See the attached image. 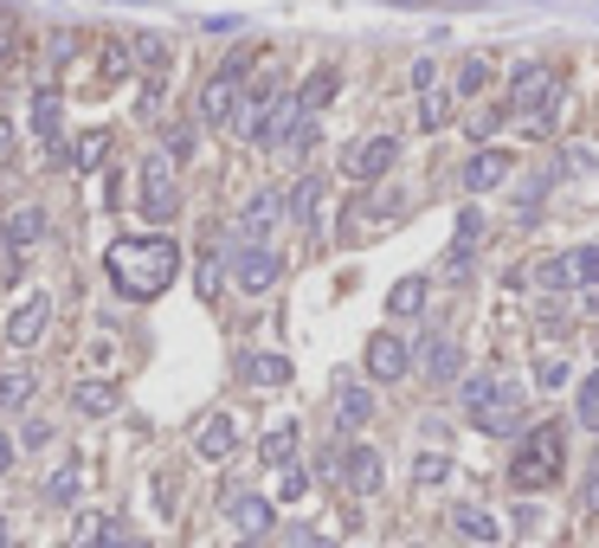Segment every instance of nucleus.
<instances>
[{
  "instance_id": "obj_19",
  "label": "nucleus",
  "mask_w": 599,
  "mask_h": 548,
  "mask_svg": "<svg viewBox=\"0 0 599 548\" xmlns=\"http://www.w3.org/2000/svg\"><path fill=\"white\" fill-rule=\"evenodd\" d=\"M33 136L59 155V136H65V104H59V91H52V84H39V91H33Z\"/></svg>"
},
{
  "instance_id": "obj_39",
  "label": "nucleus",
  "mask_w": 599,
  "mask_h": 548,
  "mask_svg": "<svg viewBox=\"0 0 599 548\" xmlns=\"http://www.w3.org/2000/svg\"><path fill=\"white\" fill-rule=\"evenodd\" d=\"M110 155V136L104 130H91V136H77V148H71V168H97Z\"/></svg>"
},
{
  "instance_id": "obj_6",
  "label": "nucleus",
  "mask_w": 599,
  "mask_h": 548,
  "mask_svg": "<svg viewBox=\"0 0 599 548\" xmlns=\"http://www.w3.org/2000/svg\"><path fill=\"white\" fill-rule=\"evenodd\" d=\"M245 78H232V71H213L206 84H200V123H239L245 117V91H239Z\"/></svg>"
},
{
  "instance_id": "obj_11",
  "label": "nucleus",
  "mask_w": 599,
  "mask_h": 548,
  "mask_svg": "<svg viewBox=\"0 0 599 548\" xmlns=\"http://www.w3.org/2000/svg\"><path fill=\"white\" fill-rule=\"evenodd\" d=\"M226 523H232L245 543H265V529L277 523V503H271V497H252V490H239V497H226Z\"/></svg>"
},
{
  "instance_id": "obj_44",
  "label": "nucleus",
  "mask_w": 599,
  "mask_h": 548,
  "mask_svg": "<svg viewBox=\"0 0 599 548\" xmlns=\"http://www.w3.org/2000/svg\"><path fill=\"white\" fill-rule=\"evenodd\" d=\"M412 91H439V65H432V59L412 65Z\"/></svg>"
},
{
  "instance_id": "obj_9",
  "label": "nucleus",
  "mask_w": 599,
  "mask_h": 548,
  "mask_svg": "<svg viewBox=\"0 0 599 548\" xmlns=\"http://www.w3.org/2000/svg\"><path fill=\"white\" fill-rule=\"evenodd\" d=\"M483 226H490V219H483V206H465V213H458L452 252H445V265H439L452 284H465V277H470V265H477V246H483Z\"/></svg>"
},
{
  "instance_id": "obj_3",
  "label": "nucleus",
  "mask_w": 599,
  "mask_h": 548,
  "mask_svg": "<svg viewBox=\"0 0 599 548\" xmlns=\"http://www.w3.org/2000/svg\"><path fill=\"white\" fill-rule=\"evenodd\" d=\"M175 155L168 148H155V155H142V194H135V206H142V219H175L181 213V181H175Z\"/></svg>"
},
{
  "instance_id": "obj_48",
  "label": "nucleus",
  "mask_w": 599,
  "mask_h": 548,
  "mask_svg": "<svg viewBox=\"0 0 599 548\" xmlns=\"http://www.w3.org/2000/svg\"><path fill=\"white\" fill-rule=\"evenodd\" d=\"M7 148H13V123H7V117H0V155H7Z\"/></svg>"
},
{
  "instance_id": "obj_5",
  "label": "nucleus",
  "mask_w": 599,
  "mask_h": 548,
  "mask_svg": "<svg viewBox=\"0 0 599 548\" xmlns=\"http://www.w3.org/2000/svg\"><path fill=\"white\" fill-rule=\"evenodd\" d=\"M394 162H399V136L394 130H374V136H361L342 155V175L348 181H381V175H394Z\"/></svg>"
},
{
  "instance_id": "obj_15",
  "label": "nucleus",
  "mask_w": 599,
  "mask_h": 548,
  "mask_svg": "<svg viewBox=\"0 0 599 548\" xmlns=\"http://www.w3.org/2000/svg\"><path fill=\"white\" fill-rule=\"evenodd\" d=\"M194 452H200V458H213V465H219V458H232V452H239V419H232V413H213V419H200Z\"/></svg>"
},
{
  "instance_id": "obj_27",
  "label": "nucleus",
  "mask_w": 599,
  "mask_h": 548,
  "mask_svg": "<svg viewBox=\"0 0 599 548\" xmlns=\"http://www.w3.org/2000/svg\"><path fill=\"white\" fill-rule=\"evenodd\" d=\"M239 374H245L252 388H284V381H290V361H284V355H245Z\"/></svg>"
},
{
  "instance_id": "obj_42",
  "label": "nucleus",
  "mask_w": 599,
  "mask_h": 548,
  "mask_svg": "<svg viewBox=\"0 0 599 548\" xmlns=\"http://www.w3.org/2000/svg\"><path fill=\"white\" fill-rule=\"evenodd\" d=\"M13 52H20V13L0 7V65H13Z\"/></svg>"
},
{
  "instance_id": "obj_12",
  "label": "nucleus",
  "mask_w": 599,
  "mask_h": 548,
  "mask_svg": "<svg viewBox=\"0 0 599 548\" xmlns=\"http://www.w3.org/2000/svg\"><path fill=\"white\" fill-rule=\"evenodd\" d=\"M419 368H426L432 388L458 381V374H465V348H458V336H426V343H419Z\"/></svg>"
},
{
  "instance_id": "obj_35",
  "label": "nucleus",
  "mask_w": 599,
  "mask_h": 548,
  "mask_svg": "<svg viewBox=\"0 0 599 548\" xmlns=\"http://www.w3.org/2000/svg\"><path fill=\"white\" fill-rule=\"evenodd\" d=\"M77 490H84V472H77V465H59V472L46 478V503L65 510V503H77Z\"/></svg>"
},
{
  "instance_id": "obj_30",
  "label": "nucleus",
  "mask_w": 599,
  "mask_h": 548,
  "mask_svg": "<svg viewBox=\"0 0 599 548\" xmlns=\"http://www.w3.org/2000/svg\"><path fill=\"white\" fill-rule=\"evenodd\" d=\"M496 394H503V381H496L490 368H483V374H470V381H465V413H470V426H477V419L490 413V401H496Z\"/></svg>"
},
{
  "instance_id": "obj_13",
  "label": "nucleus",
  "mask_w": 599,
  "mask_h": 548,
  "mask_svg": "<svg viewBox=\"0 0 599 548\" xmlns=\"http://www.w3.org/2000/svg\"><path fill=\"white\" fill-rule=\"evenodd\" d=\"M342 478H348L355 497H374L381 478H387V465H381V452H374V445H348V452H342Z\"/></svg>"
},
{
  "instance_id": "obj_10",
  "label": "nucleus",
  "mask_w": 599,
  "mask_h": 548,
  "mask_svg": "<svg viewBox=\"0 0 599 548\" xmlns=\"http://www.w3.org/2000/svg\"><path fill=\"white\" fill-rule=\"evenodd\" d=\"M46 323H52V297H46V290H26V297L13 303V317H7V343L33 348L39 336H46Z\"/></svg>"
},
{
  "instance_id": "obj_28",
  "label": "nucleus",
  "mask_w": 599,
  "mask_h": 548,
  "mask_svg": "<svg viewBox=\"0 0 599 548\" xmlns=\"http://www.w3.org/2000/svg\"><path fill=\"white\" fill-rule=\"evenodd\" d=\"M452 97H458V91H445V84H439V91H419V110H412V123H419L426 136H432V130H445V123H452V117H445V110H452Z\"/></svg>"
},
{
  "instance_id": "obj_46",
  "label": "nucleus",
  "mask_w": 599,
  "mask_h": 548,
  "mask_svg": "<svg viewBox=\"0 0 599 548\" xmlns=\"http://www.w3.org/2000/svg\"><path fill=\"white\" fill-rule=\"evenodd\" d=\"M535 381H541V388H561V381H567V361H541V374H535Z\"/></svg>"
},
{
  "instance_id": "obj_33",
  "label": "nucleus",
  "mask_w": 599,
  "mask_h": 548,
  "mask_svg": "<svg viewBox=\"0 0 599 548\" xmlns=\"http://www.w3.org/2000/svg\"><path fill=\"white\" fill-rule=\"evenodd\" d=\"M161 148H168L175 162H194V148H200V130H194V117H175V123H168V136H161Z\"/></svg>"
},
{
  "instance_id": "obj_8",
  "label": "nucleus",
  "mask_w": 599,
  "mask_h": 548,
  "mask_svg": "<svg viewBox=\"0 0 599 548\" xmlns=\"http://www.w3.org/2000/svg\"><path fill=\"white\" fill-rule=\"evenodd\" d=\"M232 277H239L245 297H271L277 277H284V259H277L271 246H239V252H232Z\"/></svg>"
},
{
  "instance_id": "obj_7",
  "label": "nucleus",
  "mask_w": 599,
  "mask_h": 548,
  "mask_svg": "<svg viewBox=\"0 0 599 548\" xmlns=\"http://www.w3.org/2000/svg\"><path fill=\"white\" fill-rule=\"evenodd\" d=\"M277 219H290V194H277V188H259L245 213H239V246H265L271 233H277Z\"/></svg>"
},
{
  "instance_id": "obj_37",
  "label": "nucleus",
  "mask_w": 599,
  "mask_h": 548,
  "mask_svg": "<svg viewBox=\"0 0 599 548\" xmlns=\"http://www.w3.org/2000/svg\"><path fill=\"white\" fill-rule=\"evenodd\" d=\"M574 419H580L587 432H599V368L580 381V394H574Z\"/></svg>"
},
{
  "instance_id": "obj_32",
  "label": "nucleus",
  "mask_w": 599,
  "mask_h": 548,
  "mask_svg": "<svg viewBox=\"0 0 599 548\" xmlns=\"http://www.w3.org/2000/svg\"><path fill=\"white\" fill-rule=\"evenodd\" d=\"M290 458H297V426L284 419V426H271V432H265V465H271V472H284Z\"/></svg>"
},
{
  "instance_id": "obj_47",
  "label": "nucleus",
  "mask_w": 599,
  "mask_h": 548,
  "mask_svg": "<svg viewBox=\"0 0 599 548\" xmlns=\"http://www.w3.org/2000/svg\"><path fill=\"white\" fill-rule=\"evenodd\" d=\"M7 472H13V439L0 432V478H7Z\"/></svg>"
},
{
  "instance_id": "obj_45",
  "label": "nucleus",
  "mask_w": 599,
  "mask_h": 548,
  "mask_svg": "<svg viewBox=\"0 0 599 548\" xmlns=\"http://www.w3.org/2000/svg\"><path fill=\"white\" fill-rule=\"evenodd\" d=\"M200 297H219V259L200 265Z\"/></svg>"
},
{
  "instance_id": "obj_24",
  "label": "nucleus",
  "mask_w": 599,
  "mask_h": 548,
  "mask_svg": "<svg viewBox=\"0 0 599 548\" xmlns=\"http://www.w3.org/2000/svg\"><path fill=\"white\" fill-rule=\"evenodd\" d=\"M123 523L117 516H77V529H71V548H123Z\"/></svg>"
},
{
  "instance_id": "obj_22",
  "label": "nucleus",
  "mask_w": 599,
  "mask_h": 548,
  "mask_svg": "<svg viewBox=\"0 0 599 548\" xmlns=\"http://www.w3.org/2000/svg\"><path fill=\"white\" fill-rule=\"evenodd\" d=\"M0 239H7L13 252H33V246L46 239V213H39V206H13L7 226H0Z\"/></svg>"
},
{
  "instance_id": "obj_43",
  "label": "nucleus",
  "mask_w": 599,
  "mask_h": 548,
  "mask_svg": "<svg viewBox=\"0 0 599 548\" xmlns=\"http://www.w3.org/2000/svg\"><path fill=\"white\" fill-rule=\"evenodd\" d=\"M574 272H580V290H599V246H580L574 252Z\"/></svg>"
},
{
  "instance_id": "obj_4",
  "label": "nucleus",
  "mask_w": 599,
  "mask_h": 548,
  "mask_svg": "<svg viewBox=\"0 0 599 548\" xmlns=\"http://www.w3.org/2000/svg\"><path fill=\"white\" fill-rule=\"evenodd\" d=\"M554 97H561V71L554 65H516V78H510V117L535 123Z\"/></svg>"
},
{
  "instance_id": "obj_23",
  "label": "nucleus",
  "mask_w": 599,
  "mask_h": 548,
  "mask_svg": "<svg viewBox=\"0 0 599 548\" xmlns=\"http://www.w3.org/2000/svg\"><path fill=\"white\" fill-rule=\"evenodd\" d=\"M71 407L84 413V419H104V413L123 407V394H117V381H77L71 388Z\"/></svg>"
},
{
  "instance_id": "obj_50",
  "label": "nucleus",
  "mask_w": 599,
  "mask_h": 548,
  "mask_svg": "<svg viewBox=\"0 0 599 548\" xmlns=\"http://www.w3.org/2000/svg\"><path fill=\"white\" fill-rule=\"evenodd\" d=\"M310 548H335V543H323V536H316V543H310Z\"/></svg>"
},
{
  "instance_id": "obj_26",
  "label": "nucleus",
  "mask_w": 599,
  "mask_h": 548,
  "mask_svg": "<svg viewBox=\"0 0 599 548\" xmlns=\"http://www.w3.org/2000/svg\"><path fill=\"white\" fill-rule=\"evenodd\" d=\"M130 52H135V65L148 71V78H168V59H175V46H168L161 33H135Z\"/></svg>"
},
{
  "instance_id": "obj_41",
  "label": "nucleus",
  "mask_w": 599,
  "mask_h": 548,
  "mask_svg": "<svg viewBox=\"0 0 599 548\" xmlns=\"http://www.w3.org/2000/svg\"><path fill=\"white\" fill-rule=\"evenodd\" d=\"M303 490H310V472H303V465H284V472H277V497H284V503H297Z\"/></svg>"
},
{
  "instance_id": "obj_29",
  "label": "nucleus",
  "mask_w": 599,
  "mask_h": 548,
  "mask_svg": "<svg viewBox=\"0 0 599 548\" xmlns=\"http://www.w3.org/2000/svg\"><path fill=\"white\" fill-rule=\"evenodd\" d=\"M323 175H303L297 181V194H290V219H303V226H316V213H323Z\"/></svg>"
},
{
  "instance_id": "obj_31",
  "label": "nucleus",
  "mask_w": 599,
  "mask_h": 548,
  "mask_svg": "<svg viewBox=\"0 0 599 548\" xmlns=\"http://www.w3.org/2000/svg\"><path fill=\"white\" fill-rule=\"evenodd\" d=\"M33 394H39V374L33 368H7L0 374V407H26Z\"/></svg>"
},
{
  "instance_id": "obj_38",
  "label": "nucleus",
  "mask_w": 599,
  "mask_h": 548,
  "mask_svg": "<svg viewBox=\"0 0 599 548\" xmlns=\"http://www.w3.org/2000/svg\"><path fill=\"white\" fill-rule=\"evenodd\" d=\"M412 478L426 484V490H432V484H445V478H452V452H419V465H412Z\"/></svg>"
},
{
  "instance_id": "obj_51",
  "label": "nucleus",
  "mask_w": 599,
  "mask_h": 548,
  "mask_svg": "<svg viewBox=\"0 0 599 548\" xmlns=\"http://www.w3.org/2000/svg\"><path fill=\"white\" fill-rule=\"evenodd\" d=\"M239 548H265V543H239Z\"/></svg>"
},
{
  "instance_id": "obj_25",
  "label": "nucleus",
  "mask_w": 599,
  "mask_h": 548,
  "mask_svg": "<svg viewBox=\"0 0 599 548\" xmlns=\"http://www.w3.org/2000/svg\"><path fill=\"white\" fill-rule=\"evenodd\" d=\"M426 297H432V277L412 272V277H399L394 290H387V310H394V317H419V310H426Z\"/></svg>"
},
{
  "instance_id": "obj_2",
  "label": "nucleus",
  "mask_w": 599,
  "mask_h": 548,
  "mask_svg": "<svg viewBox=\"0 0 599 548\" xmlns=\"http://www.w3.org/2000/svg\"><path fill=\"white\" fill-rule=\"evenodd\" d=\"M561 472H567V432L554 419H541V426L523 432V445L510 458V484L516 490H548V484H561Z\"/></svg>"
},
{
  "instance_id": "obj_20",
  "label": "nucleus",
  "mask_w": 599,
  "mask_h": 548,
  "mask_svg": "<svg viewBox=\"0 0 599 548\" xmlns=\"http://www.w3.org/2000/svg\"><path fill=\"white\" fill-rule=\"evenodd\" d=\"M452 529H458L465 543H477V548H496L503 536H510V529H503L483 503H458V510H452Z\"/></svg>"
},
{
  "instance_id": "obj_21",
  "label": "nucleus",
  "mask_w": 599,
  "mask_h": 548,
  "mask_svg": "<svg viewBox=\"0 0 599 548\" xmlns=\"http://www.w3.org/2000/svg\"><path fill=\"white\" fill-rule=\"evenodd\" d=\"M335 91H342V71L316 65L310 78H303V91H297V110H303V117H323V110L335 104Z\"/></svg>"
},
{
  "instance_id": "obj_34",
  "label": "nucleus",
  "mask_w": 599,
  "mask_h": 548,
  "mask_svg": "<svg viewBox=\"0 0 599 548\" xmlns=\"http://www.w3.org/2000/svg\"><path fill=\"white\" fill-rule=\"evenodd\" d=\"M490 84H496V65H490V59H465L452 91H458V97H477V91H490Z\"/></svg>"
},
{
  "instance_id": "obj_14",
  "label": "nucleus",
  "mask_w": 599,
  "mask_h": 548,
  "mask_svg": "<svg viewBox=\"0 0 599 548\" xmlns=\"http://www.w3.org/2000/svg\"><path fill=\"white\" fill-rule=\"evenodd\" d=\"M523 419H529V401H523V388H503L490 413L477 419V432H490V439H510V432H523Z\"/></svg>"
},
{
  "instance_id": "obj_36",
  "label": "nucleus",
  "mask_w": 599,
  "mask_h": 548,
  "mask_svg": "<svg viewBox=\"0 0 599 548\" xmlns=\"http://www.w3.org/2000/svg\"><path fill=\"white\" fill-rule=\"evenodd\" d=\"M535 284H541V290H567V284H580L574 252H567V259H541V265H535Z\"/></svg>"
},
{
  "instance_id": "obj_18",
  "label": "nucleus",
  "mask_w": 599,
  "mask_h": 548,
  "mask_svg": "<svg viewBox=\"0 0 599 548\" xmlns=\"http://www.w3.org/2000/svg\"><path fill=\"white\" fill-rule=\"evenodd\" d=\"M406 368H412V355L399 336H368V374L387 388V381H406Z\"/></svg>"
},
{
  "instance_id": "obj_17",
  "label": "nucleus",
  "mask_w": 599,
  "mask_h": 548,
  "mask_svg": "<svg viewBox=\"0 0 599 548\" xmlns=\"http://www.w3.org/2000/svg\"><path fill=\"white\" fill-rule=\"evenodd\" d=\"M368 419H374V394L342 374V381H335V426H342V432H361Z\"/></svg>"
},
{
  "instance_id": "obj_40",
  "label": "nucleus",
  "mask_w": 599,
  "mask_h": 548,
  "mask_svg": "<svg viewBox=\"0 0 599 548\" xmlns=\"http://www.w3.org/2000/svg\"><path fill=\"white\" fill-rule=\"evenodd\" d=\"M503 117H510V110H490V104H483L477 117H465V136L477 142V148H483V142H490L496 130H503Z\"/></svg>"
},
{
  "instance_id": "obj_1",
  "label": "nucleus",
  "mask_w": 599,
  "mask_h": 548,
  "mask_svg": "<svg viewBox=\"0 0 599 548\" xmlns=\"http://www.w3.org/2000/svg\"><path fill=\"white\" fill-rule=\"evenodd\" d=\"M104 272H110L123 303H155L175 284V272H181V246L168 233H123L104 252Z\"/></svg>"
},
{
  "instance_id": "obj_49",
  "label": "nucleus",
  "mask_w": 599,
  "mask_h": 548,
  "mask_svg": "<svg viewBox=\"0 0 599 548\" xmlns=\"http://www.w3.org/2000/svg\"><path fill=\"white\" fill-rule=\"evenodd\" d=\"M580 503H587V510H599V478L587 484V497H580Z\"/></svg>"
},
{
  "instance_id": "obj_16",
  "label": "nucleus",
  "mask_w": 599,
  "mask_h": 548,
  "mask_svg": "<svg viewBox=\"0 0 599 548\" xmlns=\"http://www.w3.org/2000/svg\"><path fill=\"white\" fill-rule=\"evenodd\" d=\"M510 168H516V162H510L503 148H477V155L465 162V188L470 194H496V188L510 181Z\"/></svg>"
}]
</instances>
